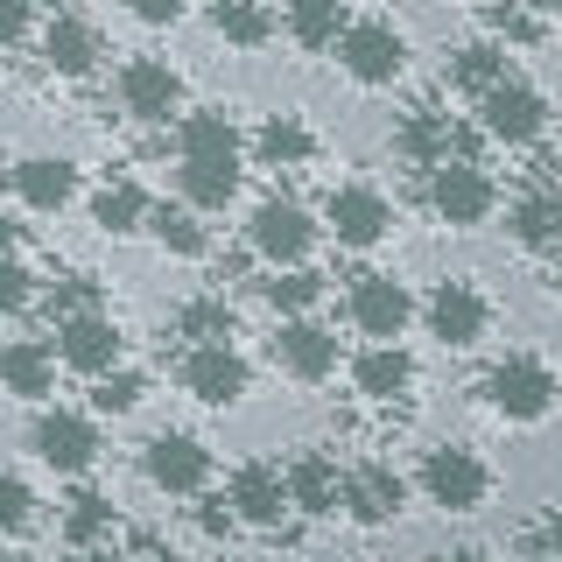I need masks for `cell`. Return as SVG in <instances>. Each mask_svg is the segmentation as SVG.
I'll return each mask as SVG.
<instances>
[{
  "label": "cell",
  "instance_id": "6da1fadb",
  "mask_svg": "<svg viewBox=\"0 0 562 562\" xmlns=\"http://www.w3.org/2000/svg\"><path fill=\"white\" fill-rule=\"evenodd\" d=\"M485 401H492V415H506V422H549L555 401H562V380L535 351H506L485 373Z\"/></svg>",
  "mask_w": 562,
  "mask_h": 562
},
{
  "label": "cell",
  "instance_id": "7a4b0ae2",
  "mask_svg": "<svg viewBox=\"0 0 562 562\" xmlns=\"http://www.w3.org/2000/svg\"><path fill=\"white\" fill-rule=\"evenodd\" d=\"M415 485L429 492V506H443V514H479L492 499V464L479 450H464V443H443V450L422 457Z\"/></svg>",
  "mask_w": 562,
  "mask_h": 562
},
{
  "label": "cell",
  "instance_id": "3957f363",
  "mask_svg": "<svg viewBox=\"0 0 562 562\" xmlns=\"http://www.w3.org/2000/svg\"><path fill=\"white\" fill-rule=\"evenodd\" d=\"M492 204H499V183L471 162V155H443V162H429V211L457 233H471V225L492 218Z\"/></svg>",
  "mask_w": 562,
  "mask_h": 562
},
{
  "label": "cell",
  "instance_id": "277c9868",
  "mask_svg": "<svg viewBox=\"0 0 562 562\" xmlns=\"http://www.w3.org/2000/svg\"><path fill=\"white\" fill-rule=\"evenodd\" d=\"M29 450L43 471H57V479H85V471L99 464V422L78 415V408H43L29 429Z\"/></svg>",
  "mask_w": 562,
  "mask_h": 562
},
{
  "label": "cell",
  "instance_id": "5b68a950",
  "mask_svg": "<svg viewBox=\"0 0 562 562\" xmlns=\"http://www.w3.org/2000/svg\"><path fill=\"white\" fill-rule=\"evenodd\" d=\"M246 246H254L268 268H303L316 254V218L295 198H260L246 218Z\"/></svg>",
  "mask_w": 562,
  "mask_h": 562
},
{
  "label": "cell",
  "instance_id": "8992f818",
  "mask_svg": "<svg viewBox=\"0 0 562 562\" xmlns=\"http://www.w3.org/2000/svg\"><path fill=\"white\" fill-rule=\"evenodd\" d=\"M176 380H183V394L204 401V408H233V401H246V386H254V366H246L233 345H190L183 366H176Z\"/></svg>",
  "mask_w": 562,
  "mask_h": 562
},
{
  "label": "cell",
  "instance_id": "52a82bcc",
  "mask_svg": "<svg viewBox=\"0 0 562 562\" xmlns=\"http://www.w3.org/2000/svg\"><path fill=\"white\" fill-rule=\"evenodd\" d=\"M422 324H429V338H443L450 351H464V345H479L492 330V303H485L479 281H436L429 303H422Z\"/></svg>",
  "mask_w": 562,
  "mask_h": 562
},
{
  "label": "cell",
  "instance_id": "ba28073f",
  "mask_svg": "<svg viewBox=\"0 0 562 562\" xmlns=\"http://www.w3.org/2000/svg\"><path fill=\"white\" fill-rule=\"evenodd\" d=\"M324 225H330V239H338V246L366 254V246H380L386 233H394V204H386L373 183H338L324 198Z\"/></svg>",
  "mask_w": 562,
  "mask_h": 562
},
{
  "label": "cell",
  "instance_id": "9c48e42d",
  "mask_svg": "<svg viewBox=\"0 0 562 562\" xmlns=\"http://www.w3.org/2000/svg\"><path fill=\"white\" fill-rule=\"evenodd\" d=\"M57 359L85 380H105L127 359V338H120V324L105 310H85V316H70V324H57Z\"/></svg>",
  "mask_w": 562,
  "mask_h": 562
},
{
  "label": "cell",
  "instance_id": "30bf717a",
  "mask_svg": "<svg viewBox=\"0 0 562 562\" xmlns=\"http://www.w3.org/2000/svg\"><path fill=\"white\" fill-rule=\"evenodd\" d=\"M345 310L373 345H394L401 330L415 324V295H408V281H394V274H359L351 295H345Z\"/></svg>",
  "mask_w": 562,
  "mask_h": 562
},
{
  "label": "cell",
  "instance_id": "8fae6325",
  "mask_svg": "<svg viewBox=\"0 0 562 562\" xmlns=\"http://www.w3.org/2000/svg\"><path fill=\"white\" fill-rule=\"evenodd\" d=\"M338 64L351 85H394L408 70V43H401L394 22H351L338 43Z\"/></svg>",
  "mask_w": 562,
  "mask_h": 562
},
{
  "label": "cell",
  "instance_id": "7c38bea8",
  "mask_svg": "<svg viewBox=\"0 0 562 562\" xmlns=\"http://www.w3.org/2000/svg\"><path fill=\"white\" fill-rule=\"evenodd\" d=\"M120 105L134 120H148V127H162V120L183 113V70L162 57H127L120 64Z\"/></svg>",
  "mask_w": 562,
  "mask_h": 562
},
{
  "label": "cell",
  "instance_id": "4fadbf2b",
  "mask_svg": "<svg viewBox=\"0 0 562 562\" xmlns=\"http://www.w3.org/2000/svg\"><path fill=\"white\" fill-rule=\"evenodd\" d=\"M479 127H485L492 140H506V148H527V140H541V127H549V99H541L535 85L506 78L499 92L479 99Z\"/></svg>",
  "mask_w": 562,
  "mask_h": 562
},
{
  "label": "cell",
  "instance_id": "5bb4252c",
  "mask_svg": "<svg viewBox=\"0 0 562 562\" xmlns=\"http://www.w3.org/2000/svg\"><path fill=\"white\" fill-rule=\"evenodd\" d=\"M140 471H148L155 492H204L211 485V450L183 429H162L148 450H140Z\"/></svg>",
  "mask_w": 562,
  "mask_h": 562
},
{
  "label": "cell",
  "instance_id": "9a60e30c",
  "mask_svg": "<svg viewBox=\"0 0 562 562\" xmlns=\"http://www.w3.org/2000/svg\"><path fill=\"white\" fill-rule=\"evenodd\" d=\"M274 366L289 380H330L338 373V338H330L316 316H281L274 330Z\"/></svg>",
  "mask_w": 562,
  "mask_h": 562
},
{
  "label": "cell",
  "instance_id": "2e32d148",
  "mask_svg": "<svg viewBox=\"0 0 562 562\" xmlns=\"http://www.w3.org/2000/svg\"><path fill=\"white\" fill-rule=\"evenodd\" d=\"M225 499H233V514H239L246 527H274V520L295 506V499H289V471H281V464H260V457L233 471Z\"/></svg>",
  "mask_w": 562,
  "mask_h": 562
},
{
  "label": "cell",
  "instance_id": "e0dca14e",
  "mask_svg": "<svg viewBox=\"0 0 562 562\" xmlns=\"http://www.w3.org/2000/svg\"><path fill=\"white\" fill-rule=\"evenodd\" d=\"M401 506H408V479H401L394 464H359L345 479V514L359 527H386Z\"/></svg>",
  "mask_w": 562,
  "mask_h": 562
},
{
  "label": "cell",
  "instance_id": "ac0fdd59",
  "mask_svg": "<svg viewBox=\"0 0 562 562\" xmlns=\"http://www.w3.org/2000/svg\"><path fill=\"white\" fill-rule=\"evenodd\" d=\"M78 190H85V176L70 155H29V162H14V198L29 211H64Z\"/></svg>",
  "mask_w": 562,
  "mask_h": 562
},
{
  "label": "cell",
  "instance_id": "d6986e66",
  "mask_svg": "<svg viewBox=\"0 0 562 562\" xmlns=\"http://www.w3.org/2000/svg\"><path fill=\"white\" fill-rule=\"evenodd\" d=\"M99 29L92 22H78V14H49V29H43V64L57 70V78H92L99 70Z\"/></svg>",
  "mask_w": 562,
  "mask_h": 562
},
{
  "label": "cell",
  "instance_id": "ffe728a7",
  "mask_svg": "<svg viewBox=\"0 0 562 562\" xmlns=\"http://www.w3.org/2000/svg\"><path fill=\"white\" fill-rule=\"evenodd\" d=\"M0 380H8L14 401H43L57 394V345L43 338H14L8 351H0Z\"/></svg>",
  "mask_w": 562,
  "mask_h": 562
},
{
  "label": "cell",
  "instance_id": "44dd1931",
  "mask_svg": "<svg viewBox=\"0 0 562 562\" xmlns=\"http://www.w3.org/2000/svg\"><path fill=\"white\" fill-rule=\"evenodd\" d=\"M345 479H351V471H338L324 450H303L289 464V499L303 506V514H338V506H345Z\"/></svg>",
  "mask_w": 562,
  "mask_h": 562
},
{
  "label": "cell",
  "instance_id": "7402d4cb",
  "mask_svg": "<svg viewBox=\"0 0 562 562\" xmlns=\"http://www.w3.org/2000/svg\"><path fill=\"white\" fill-rule=\"evenodd\" d=\"M351 386H359V401H401L415 386V359L401 345H373L351 359Z\"/></svg>",
  "mask_w": 562,
  "mask_h": 562
},
{
  "label": "cell",
  "instance_id": "603a6c76",
  "mask_svg": "<svg viewBox=\"0 0 562 562\" xmlns=\"http://www.w3.org/2000/svg\"><path fill=\"white\" fill-rule=\"evenodd\" d=\"M176 148H183V162H239L233 113H183L176 120Z\"/></svg>",
  "mask_w": 562,
  "mask_h": 562
},
{
  "label": "cell",
  "instance_id": "cb8c5ba5",
  "mask_svg": "<svg viewBox=\"0 0 562 562\" xmlns=\"http://www.w3.org/2000/svg\"><path fill=\"white\" fill-rule=\"evenodd\" d=\"M148 218H155V204H148V190L140 183H127V176H113V183L92 198V225L99 233H148Z\"/></svg>",
  "mask_w": 562,
  "mask_h": 562
},
{
  "label": "cell",
  "instance_id": "d4e9b609",
  "mask_svg": "<svg viewBox=\"0 0 562 562\" xmlns=\"http://www.w3.org/2000/svg\"><path fill=\"white\" fill-rule=\"evenodd\" d=\"M254 155L268 169H303L310 155H316V134L295 113H268V120H260V134H254Z\"/></svg>",
  "mask_w": 562,
  "mask_h": 562
},
{
  "label": "cell",
  "instance_id": "484cf974",
  "mask_svg": "<svg viewBox=\"0 0 562 562\" xmlns=\"http://www.w3.org/2000/svg\"><path fill=\"white\" fill-rule=\"evenodd\" d=\"M239 162H183L176 169V190H183V204L190 211H225L239 198Z\"/></svg>",
  "mask_w": 562,
  "mask_h": 562
},
{
  "label": "cell",
  "instance_id": "4316f807",
  "mask_svg": "<svg viewBox=\"0 0 562 562\" xmlns=\"http://www.w3.org/2000/svg\"><path fill=\"white\" fill-rule=\"evenodd\" d=\"M345 29H351L345 0H289V35L303 49H338Z\"/></svg>",
  "mask_w": 562,
  "mask_h": 562
},
{
  "label": "cell",
  "instance_id": "83f0119b",
  "mask_svg": "<svg viewBox=\"0 0 562 562\" xmlns=\"http://www.w3.org/2000/svg\"><path fill=\"white\" fill-rule=\"evenodd\" d=\"M148 239L162 246V254H176V260H204L211 254V239H204V225H198V211H190V204H155Z\"/></svg>",
  "mask_w": 562,
  "mask_h": 562
},
{
  "label": "cell",
  "instance_id": "f1b7e54d",
  "mask_svg": "<svg viewBox=\"0 0 562 562\" xmlns=\"http://www.w3.org/2000/svg\"><path fill=\"white\" fill-rule=\"evenodd\" d=\"M211 29H218L225 43H239V49L274 43V14H268V0H211Z\"/></svg>",
  "mask_w": 562,
  "mask_h": 562
},
{
  "label": "cell",
  "instance_id": "f546056e",
  "mask_svg": "<svg viewBox=\"0 0 562 562\" xmlns=\"http://www.w3.org/2000/svg\"><path fill=\"white\" fill-rule=\"evenodd\" d=\"M176 338L233 345V303H225V295H198V303H183V310H176Z\"/></svg>",
  "mask_w": 562,
  "mask_h": 562
},
{
  "label": "cell",
  "instance_id": "4dcf8cb0",
  "mask_svg": "<svg viewBox=\"0 0 562 562\" xmlns=\"http://www.w3.org/2000/svg\"><path fill=\"white\" fill-rule=\"evenodd\" d=\"M260 295H268L281 316H310L316 303H324V274H310V268H274L268 281H260Z\"/></svg>",
  "mask_w": 562,
  "mask_h": 562
},
{
  "label": "cell",
  "instance_id": "1f68e13d",
  "mask_svg": "<svg viewBox=\"0 0 562 562\" xmlns=\"http://www.w3.org/2000/svg\"><path fill=\"white\" fill-rule=\"evenodd\" d=\"M506 225H514L520 246H562V198H541V190H535V198L514 204V218H506Z\"/></svg>",
  "mask_w": 562,
  "mask_h": 562
},
{
  "label": "cell",
  "instance_id": "d6a6232c",
  "mask_svg": "<svg viewBox=\"0 0 562 562\" xmlns=\"http://www.w3.org/2000/svg\"><path fill=\"white\" fill-rule=\"evenodd\" d=\"M450 78L464 85V92L485 99V92H499V85H506V57L492 43H471V49H457V57H450Z\"/></svg>",
  "mask_w": 562,
  "mask_h": 562
},
{
  "label": "cell",
  "instance_id": "836d02e7",
  "mask_svg": "<svg viewBox=\"0 0 562 562\" xmlns=\"http://www.w3.org/2000/svg\"><path fill=\"white\" fill-rule=\"evenodd\" d=\"M105 527H113V506H105L99 492H78V499H70V514H64V535L78 541V549H99Z\"/></svg>",
  "mask_w": 562,
  "mask_h": 562
},
{
  "label": "cell",
  "instance_id": "e575fe53",
  "mask_svg": "<svg viewBox=\"0 0 562 562\" xmlns=\"http://www.w3.org/2000/svg\"><path fill=\"white\" fill-rule=\"evenodd\" d=\"M140 394H148V380L127 373V366H120V373H105V380H92V408L99 415H127V408H140Z\"/></svg>",
  "mask_w": 562,
  "mask_h": 562
},
{
  "label": "cell",
  "instance_id": "d590c367",
  "mask_svg": "<svg viewBox=\"0 0 562 562\" xmlns=\"http://www.w3.org/2000/svg\"><path fill=\"white\" fill-rule=\"evenodd\" d=\"M0 527H8V535H29V527H35V492H29L22 471L0 479Z\"/></svg>",
  "mask_w": 562,
  "mask_h": 562
},
{
  "label": "cell",
  "instance_id": "8d00e7d4",
  "mask_svg": "<svg viewBox=\"0 0 562 562\" xmlns=\"http://www.w3.org/2000/svg\"><path fill=\"white\" fill-rule=\"evenodd\" d=\"M85 310H99L92 281H57V289H49V316H57V324H70V316H85Z\"/></svg>",
  "mask_w": 562,
  "mask_h": 562
},
{
  "label": "cell",
  "instance_id": "74e56055",
  "mask_svg": "<svg viewBox=\"0 0 562 562\" xmlns=\"http://www.w3.org/2000/svg\"><path fill=\"white\" fill-rule=\"evenodd\" d=\"M0 303H8L14 316L35 303V274H29V260H22V254H14V260H8V274H0Z\"/></svg>",
  "mask_w": 562,
  "mask_h": 562
},
{
  "label": "cell",
  "instance_id": "f35d334b",
  "mask_svg": "<svg viewBox=\"0 0 562 562\" xmlns=\"http://www.w3.org/2000/svg\"><path fill=\"white\" fill-rule=\"evenodd\" d=\"M127 8H134V22L169 29V22H183V14H190V0H127Z\"/></svg>",
  "mask_w": 562,
  "mask_h": 562
},
{
  "label": "cell",
  "instance_id": "ab89813d",
  "mask_svg": "<svg viewBox=\"0 0 562 562\" xmlns=\"http://www.w3.org/2000/svg\"><path fill=\"white\" fill-rule=\"evenodd\" d=\"M0 35H8V49L29 43V0H0Z\"/></svg>",
  "mask_w": 562,
  "mask_h": 562
},
{
  "label": "cell",
  "instance_id": "60d3db41",
  "mask_svg": "<svg viewBox=\"0 0 562 562\" xmlns=\"http://www.w3.org/2000/svg\"><path fill=\"white\" fill-rule=\"evenodd\" d=\"M485 22H492V29H499V35H506V43H535V22H527V14H520V8H492V14H485Z\"/></svg>",
  "mask_w": 562,
  "mask_h": 562
},
{
  "label": "cell",
  "instance_id": "b9f144b4",
  "mask_svg": "<svg viewBox=\"0 0 562 562\" xmlns=\"http://www.w3.org/2000/svg\"><path fill=\"white\" fill-rule=\"evenodd\" d=\"M401 140H408V148H415V155H436V140H443V127H436V120H429V113H422V120H415V127H408V134H401ZM436 162H443V155H436Z\"/></svg>",
  "mask_w": 562,
  "mask_h": 562
},
{
  "label": "cell",
  "instance_id": "7bdbcfd3",
  "mask_svg": "<svg viewBox=\"0 0 562 562\" xmlns=\"http://www.w3.org/2000/svg\"><path fill=\"white\" fill-rule=\"evenodd\" d=\"M541 562H562V506L549 514V527H541Z\"/></svg>",
  "mask_w": 562,
  "mask_h": 562
},
{
  "label": "cell",
  "instance_id": "ee69618b",
  "mask_svg": "<svg viewBox=\"0 0 562 562\" xmlns=\"http://www.w3.org/2000/svg\"><path fill=\"white\" fill-rule=\"evenodd\" d=\"M78 562H127L120 549H78Z\"/></svg>",
  "mask_w": 562,
  "mask_h": 562
},
{
  "label": "cell",
  "instance_id": "f6af8a7d",
  "mask_svg": "<svg viewBox=\"0 0 562 562\" xmlns=\"http://www.w3.org/2000/svg\"><path fill=\"white\" fill-rule=\"evenodd\" d=\"M443 562H492V555H485V549H450Z\"/></svg>",
  "mask_w": 562,
  "mask_h": 562
},
{
  "label": "cell",
  "instance_id": "bcb514c9",
  "mask_svg": "<svg viewBox=\"0 0 562 562\" xmlns=\"http://www.w3.org/2000/svg\"><path fill=\"white\" fill-rule=\"evenodd\" d=\"M562 8V0H527V14H555Z\"/></svg>",
  "mask_w": 562,
  "mask_h": 562
},
{
  "label": "cell",
  "instance_id": "7dc6e473",
  "mask_svg": "<svg viewBox=\"0 0 562 562\" xmlns=\"http://www.w3.org/2000/svg\"><path fill=\"white\" fill-rule=\"evenodd\" d=\"M555 274H562V246H555Z\"/></svg>",
  "mask_w": 562,
  "mask_h": 562
},
{
  "label": "cell",
  "instance_id": "c3c4849f",
  "mask_svg": "<svg viewBox=\"0 0 562 562\" xmlns=\"http://www.w3.org/2000/svg\"><path fill=\"white\" fill-rule=\"evenodd\" d=\"M14 562H29V555H14Z\"/></svg>",
  "mask_w": 562,
  "mask_h": 562
}]
</instances>
